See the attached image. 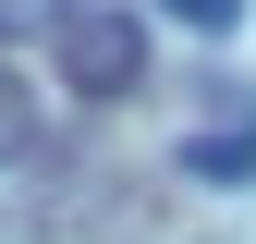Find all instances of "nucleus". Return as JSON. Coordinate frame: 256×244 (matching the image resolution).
<instances>
[{"label":"nucleus","mask_w":256,"mask_h":244,"mask_svg":"<svg viewBox=\"0 0 256 244\" xmlns=\"http://www.w3.org/2000/svg\"><path fill=\"white\" fill-rule=\"evenodd\" d=\"M49 61H61L74 98H134V86H146V24L110 12V0H74L61 37H49Z\"/></svg>","instance_id":"obj_1"},{"label":"nucleus","mask_w":256,"mask_h":244,"mask_svg":"<svg viewBox=\"0 0 256 244\" xmlns=\"http://www.w3.org/2000/svg\"><path fill=\"white\" fill-rule=\"evenodd\" d=\"M183 171H208V183H256V134H196V146H183Z\"/></svg>","instance_id":"obj_2"},{"label":"nucleus","mask_w":256,"mask_h":244,"mask_svg":"<svg viewBox=\"0 0 256 244\" xmlns=\"http://www.w3.org/2000/svg\"><path fill=\"white\" fill-rule=\"evenodd\" d=\"M61 12H74V0H0V37H24V24H37V37H61Z\"/></svg>","instance_id":"obj_4"},{"label":"nucleus","mask_w":256,"mask_h":244,"mask_svg":"<svg viewBox=\"0 0 256 244\" xmlns=\"http://www.w3.org/2000/svg\"><path fill=\"white\" fill-rule=\"evenodd\" d=\"M24 146H37V98H24V86H12V61H0V171H12Z\"/></svg>","instance_id":"obj_3"},{"label":"nucleus","mask_w":256,"mask_h":244,"mask_svg":"<svg viewBox=\"0 0 256 244\" xmlns=\"http://www.w3.org/2000/svg\"><path fill=\"white\" fill-rule=\"evenodd\" d=\"M171 12H196V24H244V0H171Z\"/></svg>","instance_id":"obj_5"}]
</instances>
